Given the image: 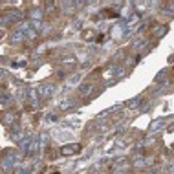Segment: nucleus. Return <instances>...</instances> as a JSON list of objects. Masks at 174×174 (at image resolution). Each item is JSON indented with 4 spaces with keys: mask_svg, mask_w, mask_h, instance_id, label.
<instances>
[{
    "mask_svg": "<svg viewBox=\"0 0 174 174\" xmlns=\"http://www.w3.org/2000/svg\"><path fill=\"white\" fill-rule=\"evenodd\" d=\"M92 92V84H83L81 86V96H88Z\"/></svg>",
    "mask_w": 174,
    "mask_h": 174,
    "instance_id": "2",
    "label": "nucleus"
},
{
    "mask_svg": "<svg viewBox=\"0 0 174 174\" xmlns=\"http://www.w3.org/2000/svg\"><path fill=\"white\" fill-rule=\"evenodd\" d=\"M79 149H81L79 145H72V147H62V150H60V152H62L64 156H68V154H75V152H79Z\"/></svg>",
    "mask_w": 174,
    "mask_h": 174,
    "instance_id": "1",
    "label": "nucleus"
},
{
    "mask_svg": "<svg viewBox=\"0 0 174 174\" xmlns=\"http://www.w3.org/2000/svg\"><path fill=\"white\" fill-rule=\"evenodd\" d=\"M149 174H156V172H149Z\"/></svg>",
    "mask_w": 174,
    "mask_h": 174,
    "instance_id": "3",
    "label": "nucleus"
}]
</instances>
